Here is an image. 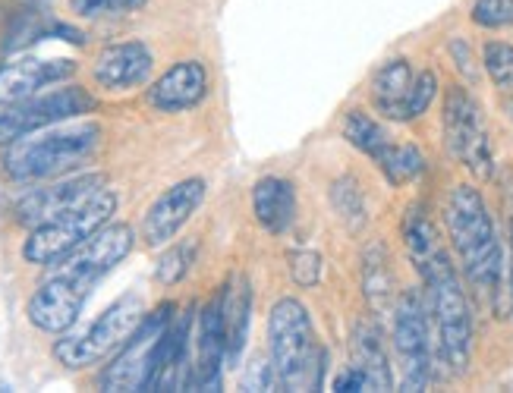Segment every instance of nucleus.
Segmentation results:
<instances>
[{
  "label": "nucleus",
  "instance_id": "nucleus-25",
  "mask_svg": "<svg viewBox=\"0 0 513 393\" xmlns=\"http://www.w3.org/2000/svg\"><path fill=\"white\" fill-rule=\"evenodd\" d=\"M192 261H196V243L192 239H183V243H167V252L158 258L155 268V280L161 287H177V283L192 271Z\"/></svg>",
  "mask_w": 513,
  "mask_h": 393
},
{
  "label": "nucleus",
  "instance_id": "nucleus-20",
  "mask_svg": "<svg viewBox=\"0 0 513 393\" xmlns=\"http://www.w3.org/2000/svg\"><path fill=\"white\" fill-rule=\"evenodd\" d=\"M413 67L406 57H394L375 73L372 79V104L381 117L406 123V98H410V85H413Z\"/></svg>",
  "mask_w": 513,
  "mask_h": 393
},
{
  "label": "nucleus",
  "instance_id": "nucleus-11",
  "mask_svg": "<svg viewBox=\"0 0 513 393\" xmlns=\"http://www.w3.org/2000/svg\"><path fill=\"white\" fill-rule=\"evenodd\" d=\"M444 142L447 151L479 177H491V142L485 133V120L479 104L463 85H451L444 95Z\"/></svg>",
  "mask_w": 513,
  "mask_h": 393
},
{
  "label": "nucleus",
  "instance_id": "nucleus-15",
  "mask_svg": "<svg viewBox=\"0 0 513 393\" xmlns=\"http://www.w3.org/2000/svg\"><path fill=\"white\" fill-rule=\"evenodd\" d=\"M155 54L145 41H117V45L101 48V54L92 63V79L104 92H133L139 85L152 79Z\"/></svg>",
  "mask_w": 513,
  "mask_h": 393
},
{
  "label": "nucleus",
  "instance_id": "nucleus-3",
  "mask_svg": "<svg viewBox=\"0 0 513 393\" xmlns=\"http://www.w3.org/2000/svg\"><path fill=\"white\" fill-rule=\"evenodd\" d=\"M444 221L466 283L479 299L495 302L504 277V252L482 192L469 183L454 186L451 199H447Z\"/></svg>",
  "mask_w": 513,
  "mask_h": 393
},
{
  "label": "nucleus",
  "instance_id": "nucleus-5",
  "mask_svg": "<svg viewBox=\"0 0 513 393\" xmlns=\"http://www.w3.org/2000/svg\"><path fill=\"white\" fill-rule=\"evenodd\" d=\"M268 353L281 390H322L328 349L318 340L312 315L299 299L284 296L271 305Z\"/></svg>",
  "mask_w": 513,
  "mask_h": 393
},
{
  "label": "nucleus",
  "instance_id": "nucleus-17",
  "mask_svg": "<svg viewBox=\"0 0 513 393\" xmlns=\"http://www.w3.org/2000/svg\"><path fill=\"white\" fill-rule=\"evenodd\" d=\"M79 63L70 57H19L0 67V104H16L41 89L73 79Z\"/></svg>",
  "mask_w": 513,
  "mask_h": 393
},
{
  "label": "nucleus",
  "instance_id": "nucleus-1",
  "mask_svg": "<svg viewBox=\"0 0 513 393\" xmlns=\"http://www.w3.org/2000/svg\"><path fill=\"white\" fill-rule=\"evenodd\" d=\"M406 252L416 265L425 283V305H429V321L435 324L438 356L451 375H466L473 365V309L469 296L460 283L451 255L441 246L438 230L419 205L410 208L403 221Z\"/></svg>",
  "mask_w": 513,
  "mask_h": 393
},
{
  "label": "nucleus",
  "instance_id": "nucleus-4",
  "mask_svg": "<svg viewBox=\"0 0 513 393\" xmlns=\"http://www.w3.org/2000/svg\"><path fill=\"white\" fill-rule=\"evenodd\" d=\"M101 145V126L98 123H73V126H48L32 136H23L4 145L0 167L7 180L29 186L67 177L76 167L95 158Z\"/></svg>",
  "mask_w": 513,
  "mask_h": 393
},
{
  "label": "nucleus",
  "instance_id": "nucleus-8",
  "mask_svg": "<svg viewBox=\"0 0 513 393\" xmlns=\"http://www.w3.org/2000/svg\"><path fill=\"white\" fill-rule=\"evenodd\" d=\"M98 101L82 85H63V89L38 92L16 104H0V145H10L23 136H32L38 129L67 123L76 117L92 114Z\"/></svg>",
  "mask_w": 513,
  "mask_h": 393
},
{
  "label": "nucleus",
  "instance_id": "nucleus-19",
  "mask_svg": "<svg viewBox=\"0 0 513 393\" xmlns=\"http://www.w3.org/2000/svg\"><path fill=\"white\" fill-rule=\"evenodd\" d=\"M353 365L366 375L369 390H391L394 387L388 349H384V340H381V327L372 318H362L353 331Z\"/></svg>",
  "mask_w": 513,
  "mask_h": 393
},
{
  "label": "nucleus",
  "instance_id": "nucleus-35",
  "mask_svg": "<svg viewBox=\"0 0 513 393\" xmlns=\"http://www.w3.org/2000/svg\"><path fill=\"white\" fill-rule=\"evenodd\" d=\"M510 114H513V107H510Z\"/></svg>",
  "mask_w": 513,
  "mask_h": 393
},
{
  "label": "nucleus",
  "instance_id": "nucleus-21",
  "mask_svg": "<svg viewBox=\"0 0 513 393\" xmlns=\"http://www.w3.org/2000/svg\"><path fill=\"white\" fill-rule=\"evenodd\" d=\"M48 38L70 41V45H76V48L85 45V32L73 29L70 23H57V19L45 16V13H26L13 26L10 41H7V51H23V48L38 45V41H48Z\"/></svg>",
  "mask_w": 513,
  "mask_h": 393
},
{
  "label": "nucleus",
  "instance_id": "nucleus-6",
  "mask_svg": "<svg viewBox=\"0 0 513 393\" xmlns=\"http://www.w3.org/2000/svg\"><path fill=\"white\" fill-rule=\"evenodd\" d=\"M117 192L114 189H98L89 199H82L73 208H63L60 214L48 217L45 224H38L29 230V239L23 243V258L29 265L51 268L54 261L63 255H70L76 246H82L95 230L104 224H111V217L117 214Z\"/></svg>",
  "mask_w": 513,
  "mask_h": 393
},
{
  "label": "nucleus",
  "instance_id": "nucleus-14",
  "mask_svg": "<svg viewBox=\"0 0 513 393\" xmlns=\"http://www.w3.org/2000/svg\"><path fill=\"white\" fill-rule=\"evenodd\" d=\"M227 305L230 280L211 296L199 315V359L189 375V390H221V375L227 362Z\"/></svg>",
  "mask_w": 513,
  "mask_h": 393
},
{
  "label": "nucleus",
  "instance_id": "nucleus-7",
  "mask_svg": "<svg viewBox=\"0 0 513 393\" xmlns=\"http://www.w3.org/2000/svg\"><path fill=\"white\" fill-rule=\"evenodd\" d=\"M142 315H145L142 296L126 293L114 305H108V309L95 318V324L85 327L82 334L57 340L54 359L67 368H89V365L104 362L108 356H114L126 340H130V334L136 331Z\"/></svg>",
  "mask_w": 513,
  "mask_h": 393
},
{
  "label": "nucleus",
  "instance_id": "nucleus-29",
  "mask_svg": "<svg viewBox=\"0 0 513 393\" xmlns=\"http://www.w3.org/2000/svg\"><path fill=\"white\" fill-rule=\"evenodd\" d=\"M148 0H70V10L82 19H101V16H126L136 13Z\"/></svg>",
  "mask_w": 513,
  "mask_h": 393
},
{
  "label": "nucleus",
  "instance_id": "nucleus-31",
  "mask_svg": "<svg viewBox=\"0 0 513 393\" xmlns=\"http://www.w3.org/2000/svg\"><path fill=\"white\" fill-rule=\"evenodd\" d=\"M290 277L296 287L312 290L318 280H322V255L312 252V249H296L290 252Z\"/></svg>",
  "mask_w": 513,
  "mask_h": 393
},
{
  "label": "nucleus",
  "instance_id": "nucleus-13",
  "mask_svg": "<svg viewBox=\"0 0 513 393\" xmlns=\"http://www.w3.org/2000/svg\"><path fill=\"white\" fill-rule=\"evenodd\" d=\"M104 186H108L104 173H67V177H57L48 186L29 189L23 199L13 205V217H16V224L32 230L38 224H45L48 217L60 214L63 208H73L82 199H89V195H95Z\"/></svg>",
  "mask_w": 513,
  "mask_h": 393
},
{
  "label": "nucleus",
  "instance_id": "nucleus-26",
  "mask_svg": "<svg viewBox=\"0 0 513 393\" xmlns=\"http://www.w3.org/2000/svg\"><path fill=\"white\" fill-rule=\"evenodd\" d=\"M331 202H334V211L344 217L353 230H359L362 224H366V202H362V192H359L353 177H344V180L334 183Z\"/></svg>",
  "mask_w": 513,
  "mask_h": 393
},
{
  "label": "nucleus",
  "instance_id": "nucleus-2",
  "mask_svg": "<svg viewBox=\"0 0 513 393\" xmlns=\"http://www.w3.org/2000/svg\"><path fill=\"white\" fill-rule=\"evenodd\" d=\"M136 249V230L130 224H104L70 255L54 261V271L38 283L26 315L45 334H67L79 321L92 290L120 261Z\"/></svg>",
  "mask_w": 513,
  "mask_h": 393
},
{
  "label": "nucleus",
  "instance_id": "nucleus-16",
  "mask_svg": "<svg viewBox=\"0 0 513 393\" xmlns=\"http://www.w3.org/2000/svg\"><path fill=\"white\" fill-rule=\"evenodd\" d=\"M211 89V76L202 60L189 57V60H177L174 67H167L155 85L148 89V104L155 107L158 114H183L199 107L208 98Z\"/></svg>",
  "mask_w": 513,
  "mask_h": 393
},
{
  "label": "nucleus",
  "instance_id": "nucleus-28",
  "mask_svg": "<svg viewBox=\"0 0 513 393\" xmlns=\"http://www.w3.org/2000/svg\"><path fill=\"white\" fill-rule=\"evenodd\" d=\"M435 95H438V76H435V70H419L413 76V85H410V98H406V114H403V120L422 117L432 107Z\"/></svg>",
  "mask_w": 513,
  "mask_h": 393
},
{
  "label": "nucleus",
  "instance_id": "nucleus-23",
  "mask_svg": "<svg viewBox=\"0 0 513 393\" xmlns=\"http://www.w3.org/2000/svg\"><path fill=\"white\" fill-rule=\"evenodd\" d=\"M375 164L381 167V173L388 177L391 186L413 183L425 170V158H422V151L416 145H394V142H388L381 148V155L375 158Z\"/></svg>",
  "mask_w": 513,
  "mask_h": 393
},
{
  "label": "nucleus",
  "instance_id": "nucleus-27",
  "mask_svg": "<svg viewBox=\"0 0 513 393\" xmlns=\"http://www.w3.org/2000/svg\"><path fill=\"white\" fill-rule=\"evenodd\" d=\"M482 63H485L488 79L495 82L501 92L513 89V45H507V41H488L482 48Z\"/></svg>",
  "mask_w": 513,
  "mask_h": 393
},
{
  "label": "nucleus",
  "instance_id": "nucleus-10",
  "mask_svg": "<svg viewBox=\"0 0 513 393\" xmlns=\"http://www.w3.org/2000/svg\"><path fill=\"white\" fill-rule=\"evenodd\" d=\"M394 349L403 365V390H425L432 381L429 305L419 290H406L394 305Z\"/></svg>",
  "mask_w": 513,
  "mask_h": 393
},
{
  "label": "nucleus",
  "instance_id": "nucleus-34",
  "mask_svg": "<svg viewBox=\"0 0 513 393\" xmlns=\"http://www.w3.org/2000/svg\"><path fill=\"white\" fill-rule=\"evenodd\" d=\"M510 312H513V221H510Z\"/></svg>",
  "mask_w": 513,
  "mask_h": 393
},
{
  "label": "nucleus",
  "instance_id": "nucleus-18",
  "mask_svg": "<svg viewBox=\"0 0 513 393\" xmlns=\"http://www.w3.org/2000/svg\"><path fill=\"white\" fill-rule=\"evenodd\" d=\"M252 214L262 230L281 236L296 221V186L287 177H262L252 186Z\"/></svg>",
  "mask_w": 513,
  "mask_h": 393
},
{
  "label": "nucleus",
  "instance_id": "nucleus-33",
  "mask_svg": "<svg viewBox=\"0 0 513 393\" xmlns=\"http://www.w3.org/2000/svg\"><path fill=\"white\" fill-rule=\"evenodd\" d=\"M451 54L457 57V67L473 79L476 76V67H473V54H469V48H466V41L463 38H454L451 41Z\"/></svg>",
  "mask_w": 513,
  "mask_h": 393
},
{
  "label": "nucleus",
  "instance_id": "nucleus-32",
  "mask_svg": "<svg viewBox=\"0 0 513 393\" xmlns=\"http://www.w3.org/2000/svg\"><path fill=\"white\" fill-rule=\"evenodd\" d=\"M334 390H340V393H353V390H369V384H366V375L356 368V365H350L344 375H340L337 381H334Z\"/></svg>",
  "mask_w": 513,
  "mask_h": 393
},
{
  "label": "nucleus",
  "instance_id": "nucleus-24",
  "mask_svg": "<svg viewBox=\"0 0 513 393\" xmlns=\"http://www.w3.org/2000/svg\"><path fill=\"white\" fill-rule=\"evenodd\" d=\"M344 139L356 151H362V155H369L372 161L381 155V148L391 142L388 133H384V126L372 114L359 111V107L356 111H347V117H344Z\"/></svg>",
  "mask_w": 513,
  "mask_h": 393
},
{
  "label": "nucleus",
  "instance_id": "nucleus-30",
  "mask_svg": "<svg viewBox=\"0 0 513 393\" xmlns=\"http://www.w3.org/2000/svg\"><path fill=\"white\" fill-rule=\"evenodd\" d=\"M469 16H473V23L482 29H510L513 26V0H476Z\"/></svg>",
  "mask_w": 513,
  "mask_h": 393
},
{
  "label": "nucleus",
  "instance_id": "nucleus-22",
  "mask_svg": "<svg viewBox=\"0 0 513 393\" xmlns=\"http://www.w3.org/2000/svg\"><path fill=\"white\" fill-rule=\"evenodd\" d=\"M362 293H366L369 305L375 312L391 309L394 302V271H391V258L388 249L381 243H372L362 255Z\"/></svg>",
  "mask_w": 513,
  "mask_h": 393
},
{
  "label": "nucleus",
  "instance_id": "nucleus-12",
  "mask_svg": "<svg viewBox=\"0 0 513 393\" xmlns=\"http://www.w3.org/2000/svg\"><path fill=\"white\" fill-rule=\"evenodd\" d=\"M208 183L202 177H186L174 183L167 192H161L158 199L148 205L142 217V239L148 249H164L174 239L205 202Z\"/></svg>",
  "mask_w": 513,
  "mask_h": 393
},
{
  "label": "nucleus",
  "instance_id": "nucleus-9",
  "mask_svg": "<svg viewBox=\"0 0 513 393\" xmlns=\"http://www.w3.org/2000/svg\"><path fill=\"white\" fill-rule=\"evenodd\" d=\"M177 305L164 302L155 312H145L142 321L136 324V331L130 334L120 346V353L114 356V362L101 371L98 387L101 390H152V378H155V353H158V340L164 334L167 321L174 318Z\"/></svg>",
  "mask_w": 513,
  "mask_h": 393
}]
</instances>
